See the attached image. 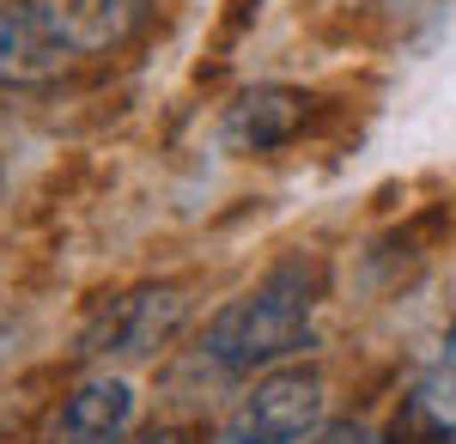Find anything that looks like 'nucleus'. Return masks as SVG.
<instances>
[{
	"instance_id": "obj_5",
	"label": "nucleus",
	"mask_w": 456,
	"mask_h": 444,
	"mask_svg": "<svg viewBox=\"0 0 456 444\" xmlns=\"http://www.w3.org/2000/svg\"><path fill=\"white\" fill-rule=\"evenodd\" d=\"M311 110H316V98L305 86H256V92H244L225 110L219 135H225L232 152H281V146H292L305 135Z\"/></svg>"
},
{
	"instance_id": "obj_7",
	"label": "nucleus",
	"mask_w": 456,
	"mask_h": 444,
	"mask_svg": "<svg viewBox=\"0 0 456 444\" xmlns=\"http://www.w3.org/2000/svg\"><path fill=\"white\" fill-rule=\"evenodd\" d=\"M389 439L395 444H451L456 439V377L444 372V366H432V372L408 390V402L395 414Z\"/></svg>"
},
{
	"instance_id": "obj_4",
	"label": "nucleus",
	"mask_w": 456,
	"mask_h": 444,
	"mask_svg": "<svg viewBox=\"0 0 456 444\" xmlns=\"http://www.w3.org/2000/svg\"><path fill=\"white\" fill-rule=\"evenodd\" d=\"M86 62V49L73 43L68 19L49 0H19L0 6V92H31L49 86L68 68Z\"/></svg>"
},
{
	"instance_id": "obj_1",
	"label": "nucleus",
	"mask_w": 456,
	"mask_h": 444,
	"mask_svg": "<svg viewBox=\"0 0 456 444\" xmlns=\"http://www.w3.org/2000/svg\"><path fill=\"white\" fill-rule=\"evenodd\" d=\"M316 310H322V262L316 256H281L256 286H244L238 299L219 305L201 353L225 377H256V372L268 377L311 347Z\"/></svg>"
},
{
	"instance_id": "obj_6",
	"label": "nucleus",
	"mask_w": 456,
	"mask_h": 444,
	"mask_svg": "<svg viewBox=\"0 0 456 444\" xmlns=\"http://www.w3.org/2000/svg\"><path fill=\"white\" fill-rule=\"evenodd\" d=\"M134 414H141L134 383H128L122 372H98V377H86L68 402H61L55 444H128Z\"/></svg>"
},
{
	"instance_id": "obj_9",
	"label": "nucleus",
	"mask_w": 456,
	"mask_h": 444,
	"mask_svg": "<svg viewBox=\"0 0 456 444\" xmlns=\"http://www.w3.org/2000/svg\"><path fill=\"white\" fill-rule=\"evenodd\" d=\"M311 444H378V439H371V426H359V420H329Z\"/></svg>"
},
{
	"instance_id": "obj_2",
	"label": "nucleus",
	"mask_w": 456,
	"mask_h": 444,
	"mask_svg": "<svg viewBox=\"0 0 456 444\" xmlns=\"http://www.w3.org/2000/svg\"><path fill=\"white\" fill-rule=\"evenodd\" d=\"M322 408H329V377L316 366H281L256 377V390L232 408L213 444H311L322 432Z\"/></svg>"
},
{
	"instance_id": "obj_8",
	"label": "nucleus",
	"mask_w": 456,
	"mask_h": 444,
	"mask_svg": "<svg viewBox=\"0 0 456 444\" xmlns=\"http://www.w3.org/2000/svg\"><path fill=\"white\" fill-rule=\"evenodd\" d=\"M61 19H68L73 43L86 55H104V49H122L128 37L146 25L152 0H49Z\"/></svg>"
},
{
	"instance_id": "obj_3",
	"label": "nucleus",
	"mask_w": 456,
	"mask_h": 444,
	"mask_svg": "<svg viewBox=\"0 0 456 444\" xmlns=\"http://www.w3.org/2000/svg\"><path fill=\"white\" fill-rule=\"evenodd\" d=\"M183 317H189L183 286H171V280H165V286H134V292L110 299V305L86 323L79 353H86V359H152V353L183 329Z\"/></svg>"
},
{
	"instance_id": "obj_11",
	"label": "nucleus",
	"mask_w": 456,
	"mask_h": 444,
	"mask_svg": "<svg viewBox=\"0 0 456 444\" xmlns=\"http://www.w3.org/2000/svg\"><path fill=\"white\" fill-rule=\"evenodd\" d=\"M146 444H183V432H152Z\"/></svg>"
},
{
	"instance_id": "obj_10",
	"label": "nucleus",
	"mask_w": 456,
	"mask_h": 444,
	"mask_svg": "<svg viewBox=\"0 0 456 444\" xmlns=\"http://www.w3.org/2000/svg\"><path fill=\"white\" fill-rule=\"evenodd\" d=\"M438 366L456 377V317H451V329H444V353H438Z\"/></svg>"
}]
</instances>
